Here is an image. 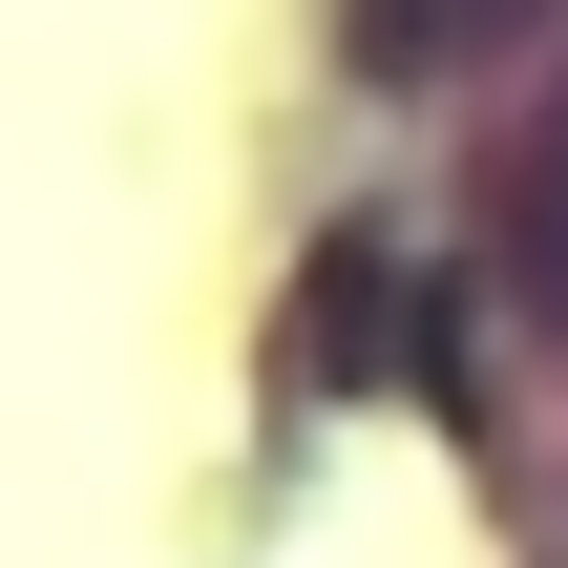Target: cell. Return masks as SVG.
Masks as SVG:
<instances>
[{"instance_id":"1","label":"cell","mask_w":568,"mask_h":568,"mask_svg":"<svg viewBox=\"0 0 568 568\" xmlns=\"http://www.w3.org/2000/svg\"><path fill=\"white\" fill-rule=\"evenodd\" d=\"M568 0H337V42H358V84H485V63H527Z\"/></svg>"},{"instance_id":"2","label":"cell","mask_w":568,"mask_h":568,"mask_svg":"<svg viewBox=\"0 0 568 568\" xmlns=\"http://www.w3.org/2000/svg\"><path fill=\"white\" fill-rule=\"evenodd\" d=\"M485 274L527 295V337H568V105L485 148Z\"/></svg>"}]
</instances>
